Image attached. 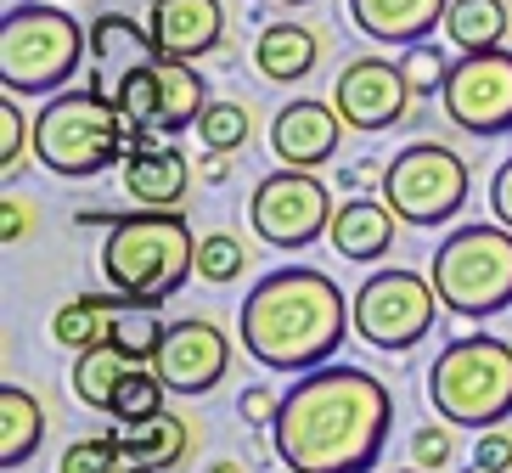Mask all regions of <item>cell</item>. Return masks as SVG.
I'll list each match as a JSON object with an SVG mask.
<instances>
[{
    "label": "cell",
    "instance_id": "6da1fadb",
    "mask_svg": "<svg viewBox=\"0 0 512 473\" xmlns=\"http://www.w3.org/2000/svg\"><path fill=\"white\" fill-rule=\"evenodd\" d=\"M394 428V395L361 367H310L276 406L271 445L299 473H372Z\"/></svg>",
    "mask_w": 512,
    "mask_h": 473
},
{
    "label": "cell",
    "instance_id": "7a4b0ae2",
    "mask_svg": "<svg viewBox=\"0 0 512 473\" xmlns=\"http://www.w3.org/2000/svg\"><path fill=\"white\" fill-rule=\"evenodd\" d=\"M237 333L265 372H310L327 367L355 333V299H344V288L316 265H282L248 288Z\"/></svg>",
    "mask_w": 512,
    "mask_h": 473
},
{
    "label": "cell",
    "instance_id": "3957f363",
    "mask_svg": "<svg viewBox=\"0 0 512 473\" xmlns=\"http://www.w3.org/2000/svg\"><path fill=\"white\" fill-rule=\"evenodd\" d=\"M102 276L119 299L164 305L197 276V237L175 209H136L107 220Z\"/></svg>",
    "mask_w": 512,
    "mask_h": 473
},
{
    "label": "cell",
    "instance_id": "277c9868",
    "mask_svg": "<svg viewBox=\"0 0 512 473\" xmlns=\"http://www.w3.org/2000/svg\"><path fill=\"white\" fill-rule=\"evenodd\" d=\"M136 136L141 124L119 107V96L107 102L102 85H85V91L62 85L34 119V158L62 181H91L102 169L124 164Z\"/></svg>",
    "mask_w": 512,
    "mask_h": 473
},
{
    "label": "cell",
    "instance_id": "5b68a950",
    "mask_svg": "<svg viewBox=\"0 0 512 473\" xmlns=\"http://www.w3.org/2000/svg\"><path fill=\"white\" fill-rule=\"evenodd\" d=\"M91 57V29H79L74 12L23 0L0 17V85L12 96H57Z\"/></svg>",
    "mask_w": 512,
    "mask_h": 473
},
{
    "label": "cell",
    "instance_id": "8992f818",
    "mask_svg": "<svg viewBox=\"0 0 512 473\" xmlns=\"http://www.w3.org/2000/svg\"><path fill=\"white\" fill-rule=\"evenodd\" d=\"M428 406L451 428H501L512 417V344L490 333L451 338L428 367Z\"/></svg>",
    "mask_w": 512,
    "mask_h": 473
},
{
    "label": "cell",
    "instance_id": "52a82bcc",
    "mask_svg": "<svg viewBox=\"0 0 512 473\" xmlns=\"http://www.w3.org/2000/svg\"><path fill=\"white\" fill-rule=\"evenodd\" d=\"M434 276L445 310L462 321H484L512 305V226L501 220H473L456 226L451 237H439L434 248Z\"/></svg>",
    "mask_w": 512,
    "mask_h": 473
},
{
    "label": "cell",
    "instance_id": "ba28073f",
    "mask_svg": "<svg viewBox=\"0 0 512 473\" xmlns=\"http://www.w3.org/2000/svg\"><path fill=\"white\" fill-rule=\"evenodd\" d=\"M467 186H473V175H467V158L451 153L445 141H411V147H400V153L389 158V169H383V198H389V209L406 220V226H445V220H456L467 203Z\"/></svg>",
    "mask_w": 512,
    "mask_h": 473
},
{
    "label": "cell",
    "instance_id": "9c48e42d",
    "mask_svg": "<svg viewBox=\"0 0 512 473\" xmlns=\"http://www.w3.org/2000/svg\"><path fill=\"white\" fill-rule=\"evenodd\" d=\"M439 288L434 276L417 271H372L355 288V333L383 355H400L411 344L428 338V327L439 321Z\"/></svg>",
    "mask_w": 512,
    "mask_h": 473
},
{
    "label": "cell",
    "instance_id": "30bf717a",
    "mask_svg": "<svg viewBox=\"0 0 512 473\" xmlns=\"http://www.w3.org/2000/svg\"><path fill=\"white\" fill-rule=\"evenodd\" d=\"M248 226L271 248H310L332 226V192L316 181V169H271L248 198Z\"/></svg>",
    "mask_w": 512,
    "mask_h": 473
},
{
    "label": "cell",
    "instance_id": "8fae6325",
    "mask_svg": "<svg viewBox=\"0 0 512 473\" xmlns=\"http://www.w3.org/2000/svg\"><path fill=\"white\" fill-rule=\"evenodd\" d=\"M445 113L467 136H512V51H462L445 74Z\"/></svg>",
    "mask_w": 512,
    "mask_h": 473
},
{
    "label": "cell",
    "instance_id": "7c38bea8",
    "mask_svg": "<svg viewBox=\"0 0 512 473\" xmlns=\"http://www.w3.org/2000/svg\"><path fill=\"white\" fill-rule=\"evenodd\" d=\"M411 102H417V91L406 79V62H394V57H355L338 68V85H332V107L361 136L394 130L411 113Z\"/></svg>",
    "mask_w": 512,
    "mask_h": 473
},
{
    "label": "cell",
    "instance_id": "4fadbf2b",
    "mask_svg": "<svg viewBox=\"0 0 512 473\" xmlns=\"http://www.w3.org/2000/svg\"><path fill=\"white\" fill-rule=\"evenodd\" d=\"M147 367L169 383V395H209L231 372V344L214 321L186 316V321H169L164 327V344H158V355H152Z\"/></svg>",
    "mask_w": 512,
    "mask_h": 473
},
{
    "label": "cell",
    "instance_id": "5bb4252c",
    "mask_svg": "<svg viewBox=\"0 0 512 473\" xmlns=\"http://www.w3.org/2000/svg\"><path fill=\"white\" fill-rule=\"evenodd\" d=\"M344 113L327 102H287L271 119V153L293 169H321L338 158V141H344Z\"/></svg>",
    "mask_w": 512,
    "mask_h": 473
},
{
    "label": "cell",
    "instance_id": "9a60e30c",
    "mask_svg": "<svg viewBox=\"0 0 512 473\" xmlns=\"http://www.w3.org/2000/svg\"><path fill=\"white\" fill-rule=\"evenodd\" d=\"M124 192L141 203V209H181V198L192 192V164H186L181 147H164V141L141 130L130 158L119 164Z\"/></svg>",
    "mask_w": 512,
    "mask_h": 473
},
{
    "label": "cell",
    "instance_id": "2e32d148",
    "mask_svg": "<svg viewBox=\"0 0 512 473\" xmlns=\"http://www.w3.org/2000/svg\"><path fill=\"white\" fill-rule=\"evenodd\" d=\"M147 29H152V40H158L164 57L197 62L226 40V6L220 0H152Z\"/></svg>",
    "mask_w": 512,
    "mask_h": 473
},
{
    "label": "cell",
    "instance_id": "e0dca14e",
    "mask_svg": "<svg viewBox=\"0 0 512 473\" xmlns=\"http://www.w3.org/2000/svg\"><path fill=\"white\" fill-rule=\"evenodd\" d=\"M400 214L389 209V198H349L332 209V226H327V243L355 265H372L383 260L394 243H400Z\"/></svg>",
    "mask_w": 512,
    "mask_h": 473
},
{
    "label": "cell",
    "instance_id": "ac0fdd59",
    "mask_svg": "<svg viewBox=\"0 0 512 473\" xmlns=\"http://www.w3.org/2000/svg\"><path fill=\"white\" fill-rule=\"evenodd\" d=\"M451 0H349L355 29L377 46H422L445 23Z\"/></svg>",
    "mask_w": 512,
    "mask_h": 473
},
{
    "label": "cell",
    "instance_id": "d6986e66",
    "mask_svg": "<svg viewBox=\"0 0 512 473\" xmlns=\"http://www.w3.org/2000/svg\"><path fill=\"white\" fill-rule=\"evenodd\" d=\"M321 62V34L310 23H265L254 40V68L271 85H293V79H310Z\"/></svg>",
    "mask_w": 512,
    "mask_h": 473
},
{
    "label": "cell",
    "instance_id": "ffe728a7",
    "mask_svg": "<svg viewBox=\"0 0 512 473\" xmlns=\"http://www.w3.org/2000/svg\"><path fill=\"white\" fill-rule=\"evenodd\" d=\"M152 68H158V119H152V130H164V136L192 130L197 113L209 107L197 68L186 57H164V51H158V62H152Z\"/></svg>",
    "mask_w": 512,
    "mask_h": 473
},
{
    "label": "cell",
    "instance_id": "44dd1931",
    "mask_svg": "<svg viewBox=\"0 0 512 473\" xmlns=\"http://www.w3.org/2000/svg\"><path fill=\"white\" fill-rule=\"evenodd\" d=\"M40 440H46V406L29 389L6 383L0 389V468H23L40 451Z\"/></svg>",
    "mask_w": 512,
    "mask_h": 473
},
{
    "label": "cell",
    "instance_id": "7402d4cb",
    "mask_svg": "<svg viewBox=\"0 0 512 473\" xmlns=\"http://www.w3.org/2000/svg\"><path fill=\"white\" fill-rule=\"evenodd\" d=\"M119 440H124V457L136 462V468L169 473V468H181V462L192 457V428H186V417H175V412L147 417V423H136L130 434H119Z\"/></svg>",
    "mask_w": 512,
    "mask_h": 473
},
{
    "label": "cell",
    "instance_id": "603a6c76",
    "mask_svg": "<svg viewBox=\"0 0 512 473\" xmlns=\"http://www.w3.org/2000/svg\"><path fill=\"white\" fill-rule=\"evenodd\" d=\"M130 355L113 344V338H102V344H91V350H79L74 361V395L79 406H91V412H113V395H119V383L130 378Z\"/></svg>",
    "mask_w": 512,
    "mask_h": 473
},
{
    "label": "cell",
    "instance_id": "cb8c5ba5",
    "mask_svg": "<svg viewBox=\"0 0 512 473\" xmlns=\"http://www.w3.org/2000/svg\"><path fill=\"white\" fill-rule=\"evenodd\" d=\"M445 34L456 51H496L512 34V6L507 0H451Z\"/></svg>",
    "mask_w": 512,
    "mask_h": 473
},
{
    "label": "cell",
    "instance_id": "d4e9b609",
    "mask_svg": "<svg viewBox=\"0 0 512 473\" xmlns=\"http://www.w3.org/2000/svg\"><path fill=\"white\" fill-rule=\"evenodd\" d=\"M124 299L113 288L107 293H79V299H68V305L51 316V338H57L62 350H91V344H102L107 327H113V310H119Z\"/></svg>",
    "mask_w": 512,
    "mask_h": 473
},
{
    "label": "cell",
    "instance_id": "484cf974",
    "mask_svg": "<svg viewBox=\"0 0 512 473\" xmlns=\"http://www.w3.org/2000/svg\"><path fill=\"white\" fill-rule=\"evenodd\" d=\"M91 57H102L107 68H141V62L158 57V40H152L147 23H136V17L124 12H102L91 23Z\"/></svg>",
    "mask_w": 512,
    "mask_h": 473
},
{
    "label": "cell",
    "instance_id": "4316f807",
    "mask_svg": "<svg viewBox=\"0 0 512 473\" xmlns=\"http://www.w3.org/2000/svg\"><path fill=\"white\" fill-rule=\"evenodd\" d=\"M107 338H113V344H119L130 361H152V355H158V344H164L158 305H136V299H124V305L113 310V327H107Z\"/></svg>",
    "mask_w": 512,
    "mask_h": 473
},
{
    "label": "cell",
    "instance_id": "83f0119b",
    "mask_svg": "<svg viewBox=\"0 0 512 473\" xmlns=\"http://www.w3.org/2000/svg\"><path fill=\"white\" fill-rule=\"evenodd\" d=\"M197 136H203L209 153H237V147H248V136H254V113L242 102H209L197 113Z\"/></svg>",
    "mask_w": 512,
    "mask_h": 473
},
{
    "label": "cell",
    "instance_id": "f1b7e54d",
    "mask_svg": "<svg viewBox=\"0 0 512 473\" xmlns=\"http://www.w3.org/2000/svg\"><path fill=\"white\" fill-rule=\"evenodd\" d=\"M164 395H169V383L158 378V372H136V367H130V378L119 383V395H113V412H107V417H119L124 428H136V423H147V417L164 412Z\"/></svg>",
    "mask_w": 512,
    "mask_h": 473
},
{
    "label": "cell",
    "instance_id": "f546056e",
    "mask_svg": "<svg viewBox=\"0 0 512 473\" xmlns=\"http://www.w3.org/2000/svg\"><path fill=\"white\" fill-rule=\"evenodd\" d=\"M242 271H248V248H242V237H231V231L197 237V276H203V282H237Z\"/></svg>",
    "mask_w": 512,
    "mask_h": 473
},
{
    "label": "cell",
    "instance_id": "4dcf8cb0",
    "mask_svg": "<svg viewBox=\"0 0 512 473\" xmlns=\"http://www.w3.org/2000/svg\"><path fill=\"white\" fill-rule=\"evenodd\" d=\"M152 62H158V57H152ZM152 62H141V68H124L119 85H113L119 107L141 124V130H152V119H158V68H152Z\"/></svg>",
    "mask_w": 512,
    "mask_h": 473
},
{
    "label": "cell",
    "instance_id": "1f68e13d",
    "mask_svg": "<svg viewBox=\"0 0 512 473\" xmlns=\"http://www.w3.org/2000/svg\"><path fill=\"white\" fill-rule=\"evenodd\" d=\"M29 153H34V124H23V107L6 91V102H0V175L12 181Z\"/></svg>",
    "mask_w": 512,
    "mask_h": 473
},
{
    "label": "cell",
    "instance_id": "d6a6232c",
    "mask_svg": "<svg viewBox=\"0 0 512 473\" xmlns=\"http://www.w3.org/2000/svg\"><path fill=\"white\" fill-rule=\"evenodd\" d=\"M113 462H130L124 457V440L119 434H96V440H74L68 451L57 457V473H107Z\"/></svg>",
    "mask_w": 512,
    "mask_h": 473
},
{
    "label": "cell",
    "instance_id": "836d02e7",
    "mask_svg": "<svg viewBox=\"0 0 512 473\" xmlns=\"http://www.w3.org/2000/svg\"><path fill=\"white\" fill-rule=\"evenodd\" d=\"M445 74H451V57H445V51H439L434 40L411 46V57H406V79H411V91H417V96L445 91Z\"/></svg>",
    "mask_w": 512,
    "mask_h": 473
},
{
    "label": "cell",
    "instance_id": "e575fe53",
    "mask_svg": "<svg viewBox=\"0 0 512 473\" xmlns=\"http://www.w3.org/2000/svg\"><path fill=\"white\" fill-rule=\"evenodd\" d=\"M451 457H456V440H451V423H445V417H439V423H422L417 434H411V462H417V468L439 473Z\"/></svg>",
    "mask_w": 512,
    "mask_h": 473
},
{
    "label": "cell",
    "instance_id": "d590c367",
    "mask_svg": "<svg viewBox=\"0 0 512 473\" xmlns=\"http://www.w3.org/2000/svg\"><path fill=\"white\" fill-rule=\"evenodd\" d=\"M473 462H479V468L507 473V468H512V434H501V428H484L479 445H473Z\"/></svg>",
    "mask_w": 512,
    "mask_h": 473
},
{
    "label": "cell",
    "instance_id": "8d00e7d4",
    "mask_svg": "<svg viewBox=\"0 0 512 473\" xmlns=\"http://www.w3.org/2000/svg\"><path fill=\"white\" fill-rule=\"evenodd\" d=\"M276 406H282V395H271V389H242L237 400L242 423H276Z\"/></svg>",
    "mask_w": 512,
    "mask_h": 473
},
{
    "label": "cell",
    "instance_id": "74e56055",
    "mask_svg": "<svg viewBox=\"0 0 512 473\" xmlns=\"http://www.w3.org/2000/svg\"><path fill=\"white\" fill-rule=\"evenodd\" d=\"M23 231H29V209L17 203V192H6V203H0V237L6 243H23Z\"/></svg>",
    "mask_w": 512,
    "mask_h": 473
},
{
    "label": "cell",
    "instance_id": "f35d334b",
    "mask_svg": "<svg viewBox=\"0 0 512 473\" xmlns=\"http://www.w3.org/2000/svg\"><path fill=\"white\" fill-rule=\"evenodd\" d=\"M490 209H496L501 226H512V158L496 169V181H490Z\"/></svg>",
    "mask_w": 512,
    "mask_h": 473
},
{
    "label": "cell",
    "instance_id": "ab89813d",
    "mask_svg": "<svg viewBox=\"0 0 512 473\" xmlns=\"http://www.w3.org/2000/svg\"><path fill=\"white\" fill-rule=\"evenodd\" d=\"M226 158H231V153H214L209 164H203V175H209V181H226Z\"/></svg>",
    "mask_w": 512,
    "mask_h": 473
},
{
    "label": "cell",
    "instance_id": "60d3db41",
    "mask_svg": "<svg viewBox=\"0 0 512 473\" xmlns=\"http://www.w3.org/2000/svg\"><path fill=\"white\" fill-rule=\"evenodd\" d=\"M209 473H248V468H242V462H214Z\"/></svg>",
    "mask_w": 512,
    "mask_h": 473
},
{
    "label": "cell",
    "instance_id": "b9f144b4",
    "mask_svg": "<svg viewBox=\"0 0 512 473\" xmlns=\"http://www.w3.org/2000/svg\"><path fill=\"white\" fill-rule=\"evenodd\" d=\"M467 473H496V468H479V462H467Z\"/></svg>",
    "mask_w": 512,
    "mask_h": 473
},
{
    "label": "cell",
    "instance_id": "7bdbcfd3",
    "mask_svg": "<svg viewBox=\"0 0 512 473\" xmlns=\"http://www.w3.org/2000/svg\"><path fill=\"white\" fill-rule=\"evenodd\" d=\"M282 6H316V0H282Z\"/></svg>",
    "mask_w": 512,
    "mask_h": 473
},
{
    "label": "cell",
    "instance_id": "ee69618b",
    "mask_svg": "<svg viewBox=\"0 0 512 473\" xmlns=\"http://www.w3.org/2000/svg\"><path fill=\"white\" fill-rule=\"evenodd\" d=\"M130 473H158V468H136V462H130Z\"/></svg>",
    "mask_w": 512,
    "mask_h": 473
},
{
    "label": "cell",
    "instance_id": "f6af8a7d",
    "mask_svg": "<svg viewBox=\"0 0 512 473\" xmlns=\"http://www.w3.org/2000/svg\"><path fill=\"white\" fill-rule=\"evenodd\" d=\"M400 473H428V468H400Z\"/></svg>",
    "mask_w": 512,
    "mask_h": 473
},
{
    "label": "cell",
    "instance_id": "bcb514c9",
    "mask_svg": "<svg viewBox=\"0 0 512 473\" xmlns=\"http://www.w3.org/2000/svg\"><path fill=\"white\" fill-rule=\"evenodd\" d=\"M282 473H299V468H287V462H282Z\"/></svg>",
    "mask_w": 512,
    "mask_h": 473
},
{
    "label": "cell",
    "instance_id": "7dc6e473",
    "mask_svg": "<svg viewBox=\"0 0 512 473\" xmlns=\"http://www.w3.org/2000/svg\"><path fill=\"white\" fill-rule=\"evenodd\" d=\"M147 6H152V0H147Z\"/></svg>",
    "mask_w": 512,
    "mask_h": 473
},
{
    "label": "cell",
    "instance_id": "c3c4849f",
    "mask_svg": "<svg viewBox=\"0 0 512 473\" xmlns=\"http://www.w3.org/2000/svg\"><path fill=\"white\" fill-rule=\"evenodd\" d=\"M507 473H512V468H507Z\"/></svg>",
    "mask_w": 512,
    "mask_h": 473
}]
</instances>
